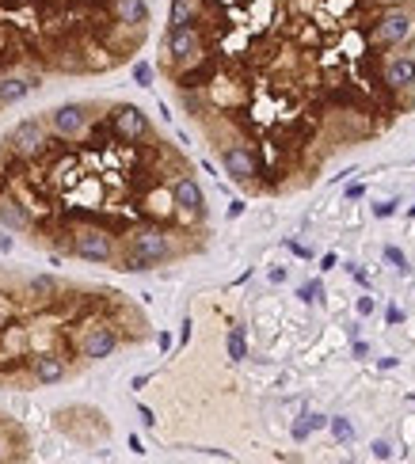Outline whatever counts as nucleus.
Segmentation results:
<instances>
[{
	"instance_id": "1",
	"label": "nucleus",
	"mask_w": 415,
	"mask_h": 464,
	"mask_svg": "<svg viewBox=\"0 0 415 464\" xmlns=\"http://www.w3.org/2000/svg\"><path fill=\"white\" fill-rule=\"evenodd\" d=\"M172 255L168 248V236H164L160 228H141L134 232V240H130V255H122V270H149L164 263Z\"/></svg>"
},
{
	"instance_id": "2",
	"label": "nucleus",
	"mask_w": 415,
	"mask_h": 464,
	"mask_svg": "<svg viewBox=\"0 0 415 464\" xmlns=\"http://www.w3.org/2000/svg\"><path fill=\"white\" fill-rule=\"evenodd\" d=\"M411 31H415V19L404 8H389V12H381L374 27V42L377 46H400V42L411 38Z\"/></svg>"
},
{
	"instance_id": "3",
	"label": "nucleus",
	"mask_w": 415,
	"mask_h": 464,
	"mask_svg": "<svg viewBox=\"0 0 415 464\" xmlns=\"http://www.w3.org/2000/svg\"><path fill=\"white\" fill-rule=\"evenodd\" d=\"M73 251L88 263H111L115 259V240L103 228H80L73 236Z\"/></svg>"
},
{
	"instance_id": "4",
	"label": "nucleus",
	"mask_w": 415,
	"mask_h": 464,
	"mask_svg": "<svg viewBox=\"0 0 415 464\" xmlns=\"http://www.w3.org/2000/svg\"><path fill=\"white\" fill-rule=\"evenodd\" d=\"M8 145H12L16 157L35 160L38 152L46 149V130H42V122H35V118H27V122H19L12 134H8Z\"/></svg>"
},
{
	"instance_id": "5",
	"label": "nucleus",
	"mask_w": 415,
	"mask_h": 464,
	"mask_svg": "<svg viewBox=\"0 0 415 464\" xmlns=\"http://www.w3.org/2000/svg\"><path fill=\"white\" fill-rule=\"evenodd\" d=\"M168 53L179 65H194L202 58V35L191 23L187 27H168Z\"/></svg>"
},
{
	"instance_id": "6",
	"label": "nucleus",
	"mask_w": 415,
	"mask_h": 464,
	"mask_svg": "<svg viewBox=\"0 0 415 464\" xmlns=\"http://www.w3.org/2000/svg\"><path fill=\"white\" fill-rule=\"evenodd\" d=\"M50 126L58 137H80L84 130H88V110H84L80 103H65L50 115Z\"/></svg>"
},
{
	"instance_id": "7",
	"label": "nucleus",
	"mask_w": 415,
	"mask_h": 464,
	"mask_svg": "<svg viewBox=\"0 0 415 464\" xmlns=\"http://www.w3.org/2000/svg\"><path fill=\"white\" fill-rule=\"evenodd\" d=\"M221 164H225V172L233 175L236 183H252V179H256V172H259L256 152L248 149V145H228V149L221 152Z\"/></svg>"
},
{
	"instance_id": "8",
	"label": "nucleus",
	"mask_w": 415,
	"mask_h": 464,
	"mask_svg": "<svg viewBox=\"0 0 415 464\" xmlns=\"http://www.w3.org/2000/svg\"><path fill=\"white\" fill-rule=\"evenodd\" d=\"M115 347H118V335H115V327H107V324L88 327V331H84V339H80L84 358H92V362L111 358V354H115Z\"/></svg>"
},
{
	"instance_id": "9",
	"label": "nucleus",
	"mask_w": 415,
	"mask_h": 464,
	"mask_svg": "<svg viewBox=\"0 0 415 464\" xmlns=\"http://www.w3.org/2000/svg\"><path fill=\"white\" fill-rule=\"evenodd\" d=\"M115 134L122 137V141H145L149 137V118L141 115L137 107H118L115 110Z\"/></svg>"
},
{
	"instance_id": "10",
	"label": "nucleus",
	"mask_w": 415,
	"mask_h": 464,
	"mask_svg": "<svg viewBox=\"0 0 415 464\" xmlns=\"http://www.w3.org/2000/svg\"><path fill=\"white\" fill-rule=\"evenodd\" d=\"M172 202H176L183 213L191 217H202L206 209V198H202V186L191 179V175H183V179H176V186H172Z\"/></svg>"
},
{
	"instance_id": "11",
	"label": "nucleus",
	"mask_w": 415,
	"mask_h": 464,
	"mask_svg": "<svg viewBox=\"0 0 415 464\" xmlns=\"http://www.w3.org/2000/svg\"><path fill=\"white\" fill-rule=\"evenodd\" d=\"M385 84L392 88V92H404V88L415 84V58H408V53H400V58H392L385 65Z\"/></svg>"
},
{
	"instance_id": "12",
	"label": "nucleus",
	"mask_w": 415,
	"mask_h": 464,
	"mask_svg": "<svg viewBox=\"0 0 415 464\" xmlns=\"http://www.w3.org/2000/svg\"><path fill=\"white\" fill-rule=\"evenodd\" d=\"M31 377H35L38 384H58V381H65V358H58V354H38L35 362H31Z\"/></svg>"
},
{
	"instance_id": "13",
	"label": "nucleus",
	"mask_w": 415,
	"mask_h": 464,
	"mask_svg": "<svg viewBox=\"0 0 415 464\" xmlns=\"http://www.w3.org/2000/svg\"><path fill=\"white\" fill-rule=\"evenodd\" d=\"M115 16L130 27H141L149 23V4L145 0H115Z\"/></svg>"
},
{
	"instance_id": "14",
	"label": "nucleus",
	"mask_w": 415,
	"mask_h": 464,
	"mask_svg": "<svg viewBox=\"0 0 415 464\" xmlns=\"http://www.w3.org/2000/svg\"><path fill=\"white\" fill-rule=\"evenodd\" d=\"M31 92V80L27 76H8V80H0V103H19V99H23Z\"/></svg>"
},
{
	"instance_id": "15",
	"label": "nucleus",
	"mask_w": 415,
	"mask_h": 464,
	"mask_svg": "<svg viewBox=\"0 0 415 464\" xmlns=\"http://www.w3.org/2000/svg\"><path fill=\"white\" fill-rule=\"evenodd\" d=\"M320 426H327V415H320V411H305L298 423H293V441H305L312 434V430H320Z\"/></svg>"
},
{
	"instance_id": "16",
	"label": "nucleus",
	"mask_w": 415,
	"mask_h": 464,
	"mask_svg": "<svg viewBox=\"0 0 415 464\" xmlns=\"http://www.w3.org/2000/svg\"><path fill=\"white\" fill-rule=\"evenodd\" d=\"M225 350H228V362H244L248 358V335L244 327H228V339H225Z\"/></svg>"
},
{
	"instance_id": "17",
	"label": "nucleus",
	"mask_w": 415,
	"mask_h": 464,
	"mask_svg": "<svg viewBox=\"0 0 415 464\" xmlns=\"http://www.w3.org/2000/svg\"><path fill=\"white\" fill-rule=\"evenodd\" d=\"M194 23V4L191 0H172V27H187Z\"/></svg>"
},
{
	"instance_id": "18",
	"label": "nucleus",
	"mask_w": 415,
	"mask_h": 464,
	"mask_svg": "<svg viewBox=\"0 0 415 464\" xmlns=\"http://www.w3.org/2000/svg\"><path fill=\"white\" fill-rule=\"evenodd\" d=\"M0 221H4L8 228H27V213H23L16 202H4V206H0Z\"/></svg>"
},
{
	"instance_id": "19",
	"label": "nucleus",
	"mask_w": 415,
	"mask_h": 464,
	"mask_svg": "<svg viewBox=\"0 0 415 464\" xmlns=\"http://www.w3.org/2000/svg\"><path fill=\"white\" fill-rule=\"evenodd\" d=\"M327 430L335 434V441H351L354 438V426H351V418H347V415H332V418H327Z\"/></svg>"
},
{
	"instance_id": "20",
	"label": "nucleus",
	"mask_w": 415,
	"mask_h": 464,
	"mask_svg": "<svg viewBox=\"0 0 415 464\" xmlns=\"http://www.w3.org/2000/svg\"><path fill=\"white\" fill-rule=\"evenodd\" d=\"M298 297H301V301H305V305H312V301H320V297H324V282H305V285H301V290H298Z\"/></svg>"
},
{
	"instance_id": "21",
	"label": "nucleus",
	"mask_w": 415,
	"mask_h": 464,
	"mask_svg": "<svg viewBox=\"0 0 415 464\" xmlns=\"http://www.w3.org/2000/svg\"><path fill=\"white\" fill-rule=\"evenodd\" d=\"M134 84L137 88H152V65L149 61H137L134 65Z\"/></svg>"
},
{
	"instance_id": "22",
	"label": "nucleus",
	"mask_w": 415,
	"mask_h": 464,
	"mask_svg": "<svg viewBox=\"0 0 415 464\" xmlns=\"http://www.w3.org/2000/svg\"><path fill=\"white\" fill-rule=\"evenodd\" d=\"M385 263H392V267H396L400 274H408V255H404L400 248H392V244H389V248H385Z\"/></svg>"
},
{
	"instance_id": "23",
	"label": "nucleus",
	"mask_w": 415,
	"mask_h": 464,
	"mask_svg": "<svg viewBox=\"0 0 415 464\" xmlns=\"http://www.w3.org/2000/svg\"><path fill=\"white\" fill-rule=\"evenodd\" d=\"M53 290H58V282H53V278H46V274H42V278H35V282H31V293H38L42 301H46V293H53Z\"/></svg>"
},
{
	"instance_id": "24",
	"label": "nucleus",
	"mask_w": 415,
	"mask_h": 464,
	"mask_svg": "<svg viewBox=\"0 0 415 464\" xmlns=\"http://www.w3.org/2000/svg\"><path fill=\"white\" fill-rule=\"evenodd\" d=\"M396 206H400L396 198H389V202H377V206H374V217H381V221H385V217H392V213H396Z\"/></svg>"
},
{
	"instance_id": "25",
	"label": "nucleus",
	"mask_w": 415,
	"mask_h": 464,
	"mask_svg": "<svg viewBox=\"0 0 415 464\" xmlns=\"http://www.w3.org/2000/svg\"><path fill=\"white\" fill-rule=\"evenodd\" d=\"M369 453H374V460H392V445H389V441H374Z\"/></svg>"
},
{
	"instance_id": "26",
	"label": "nucleus",
	"mask_w": 415,
	"mask_h": 464,
	"mask_svg": "<svg viewBox=\"0 0 415 464\" xmlns=\"http://www.w3.org/2000/svg\"><path fill=\"white\" fill-rule=\"evenodd\" d=\"M137 415H141V423H145L149 430L157 426V415H152V407H145V404H141V407H137Z\"/></svg>"
},
{
	"instance_id": "27",
	"label": "nucleus",
	"mask_w": 415,
	"mask_h": 464,
	"mask_svg": "<svg viewBox=\"0 0 415 464\" xmlns=\"http://www.w3.org/2000/svg\"><path fill=\"white\" fill-rule=\"evenodd\" d=\"M286 248L293 251V255H301V259H312V251L305 248V244H298V240H286Z\"/></svg>"
},
{
	"instance_id": "28",
	"label": "nucleus",
	"mask_w": 415,
	"mask_h": 464,
	"mask_svg": "<svg viewBox=\"0 0 415 464\" xmlns=\"http://www.w3.org/2000/svg\"><path fill=\"white\" fill-rule=\"evenodd\" d=\"M374 312V297H358V316H369Z\"/></svg>"
},
{
	"instance_id": "29",
	"label": "nucleus",
	"mask_w": 415,
	"mask_h": 464,
	"mask_svg": "<svg viewBox=\"0 0 415 464\" xmlns=\"http://www.w3.org/2000/svg\"><path fill=\"white\" fill-rule=\"evenodd\" d=\"M385 320H389V324H400V320H404V312H400L396 305H389V312H385Z\"/></svg>"
},
{
	"instance_id": "30",
	"label": "nucleus",
	"mask_w": 415,
	"mask_h": 464,
	"mask_svg": "<svg viewBox=\"0 0 415 464\" xmlns=\"http://www.w3.org/2000/svg\"><path fill=\"white\" fill-rule=\"evenodd\" d=\"M351 354H354V358H366V354H369V347H366V342H358V339H354V347H351Z\"/></svg>"
},
{
	"instance_id": "31",
	"label": "nucleus",
	"mask_w": 415,
	"mask_h": 464,
	"mask_svg": "<svg viewBox=\"0 0 415 464\" xmlns=\"http://www.w3.org/2000/svg\"><path fill=\"white\" fill-rule=\"evenodd\" d=\"M320 270H335V251H327V255L320 259Z\"/></svg>"
},
{
	"instance_id": "32",
	"label": "nucleus",
	"mask_w": 415,
	"mask_h": 464,
	"mask_svg": "<svg viewBox=\"0 0 415 464\" xmlns=\"http://www.w3.org/2000/svg\"><path fill=\"white\" fill-rule=\"evenodd\" d=\"M347 198H351V202H358V198H362V186H358V183L347 186Z\"/></svg>"
},
{
	"instance_id": "33",
	"label": "nucleus",
	"mask_w": 415,
	"mask_h": 464,
	"mask_svg": "<svg viewBox=\"0 0 415 464\" xmlns=\"http://www.w3.org/2000/svg\"><path fill=\"white\" fill-rule=\"evenodd\" d=\"M396 362H400V358H381L377 369H396Z\"/></svg>"
},
{
	"instance_id": "34",
	"label": "nucleus",
	"mask_w": 415,
	"mask_h": 464,
	"mask_svg": "<svg viewBox=\"0 0 415 464\" xmlns=\"http://www.w3.org/2000/svg\"><path fill=\"white\" fill-rule=\"evenodd\" d=\"M0 251H12V236H0Z\"/></svg>"
},
{
	"instance_id": "35",
	"label": "nucleus",
	"mask_w": 415,
	"mask_h": 464,
	"mask_svg": "<svg viewBox=\"0 0 415 464\" xmlns=\"http://www.w3.org/2000/svg\"><path fill=\"white\" fill-rule=\"evenodd\" d=\"M8 457V445H4V441H0V460H4Z\"/></svg>"
},
{
	"instance_id": "36",
	"label": "nucleus",
	"mask_w": 415,
	"mask_h": 464,
	"mask_svg": "<svg viewBox=\"0 0 415 464\" xmlns=\"http://www.w3.org/2000/svg\"><path fill=\"white\" fill-rule=\"evenodd\" d=\"M408 213H411V217H415V206H411V209H408Z\"/></svg>"
}]
</instances>
